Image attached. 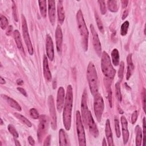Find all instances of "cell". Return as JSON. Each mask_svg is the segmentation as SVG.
I'll return each instance as SVG.
<instances>
[{
	"mask_svg": "<svg viewBox=\"0 0 146 146\" xmlns=\"http://www.w3.org/2000/svg\"><path fill=\"white\" fill-rule=\"evenodd\" d=\"M0 24L2 29L5 30L8 26V21L6 17L3 15H1L0 18Z\"/></svg>",
	"mask_w": 146,
	"mask_h": 146,
	"instance_id": "obj_34",
	"label": "cell"
},
{
	"mask_svg": "<svg viewBox=\"0 0 146 146\" xmlns=\"http://www.w3.org/2000/svg\"><path fill=\"white\" fill-rule=\"evenodd\" d=\"M142 95V102H143V107L144 111L145 112V90L143 89V91L141 94Z\"/></svg>",
	"mask_w": 146,
	"mask_h": 146,
	"instance_id": "obj_43",
	"label": "cell"
},
{
	"mask_svg": "<svg viewBox=\"0 0 146 146\" xmlns=\"http://www.w3.org/2000/svg\"><path fill=\"white\" fill-rule=\"evenodd\" d=\"M3 124V123L2 119H1V125H2Z\"/></svg>",
	"mask_w": 146,
	"mask_h": 146,
	"instance_id": "obj_55",
	"label": "cell"
},
{
	"mask_svg": "<svg viewBox=\"0 0 146 146\" xmlns=\"http://www.w3.org/2000/svg\"><path fill=\"white\" fill-rule=\"evenodd\" d=\"M127 62L128 67H127V72L126 74V79L127 80H128L132 74V71L134 68L133 62L132 60V55L131 54L128 55L127 57Z\"/></svg>",
	"mask_w": 146,
	"mask_h": 146,
	"instance_id": "obj_22",
	"label": "cell"
},
{
	"mask_svg": "<svg viewBox=\"0 0 146 146\" xmlns=\"http://www.w3.org/2000/svg\"><path fill=\"white\" fill-rule=\"evenodd\" d=\"M129 27V22L128 21H125L121 26L120 28V34L122 36H125L127 33Z\"/></svg>",
	"mask_w": 146,
	"mask_h": 146,
	"instance_id": "obj_32",
	"label": "cell"
},
{
	"mask_svg": "<svg viewBox=\"0 0 146 146\" xmlns=\"http://www.w3.org/2000/svg\"><path fill=\"white\" fill-rule=\"evenodd\" d=\"M38 3H39V6L40 14L43 18H45L46 17V10H47L46 1H45V0L39 1Z\"/></svg>",
	"mask_w": 146,
	"mask_h": 146,
	"instance_id": "obj_27",
	"label": "cell"
},
{
	"mask_svg": "<svg viewBox=\"0 0 146 146\" xmlns=\"http://www.w3.org/2000/svg\"><path fill=\"white\" fill-rule=\"evenodd\" d=\"M55 40L56 44V49L58 52L60 54L62 52V41H63V34L62 31L59 25H58L55 30Z\"/></svg>",
	"mask_w": 146,
	"mask_h": 146,
	"instance_id": "obj_14",
	"label": "cell"
},
{
	"mask_svg": "<svg viewBox=\"0 0 146 146\" xmlns=\"http://www.w3.org/2000/svg\"><path fill=\"white\" fill-rule=\"evenodd\" d=\"M52 86H53V88L55 89L56 87V82L55 80H53V83H52Z\"/></svg>",
	"mask_w": 146,
	"mask_h": 146,
	"instance_id": "obj_52",
	"label": "cell"
},
{
	"mask_svg": "<svg viewBox=\"0 0 146 146\" xmlns=\"http://www.w3.org/2000/svg\"><path fill=\"white\" fill-rule=\"evenodd\" d=\"M7 128H8V130L10 132V133L15 138H17L18 137V133L17 131V130L15 129V128H14V127L11 125V124H9L7 127Z\"/></svg>",
	"mask_w": 146,
	"mask_h": 146,
	"instance_id": "obj_36",
	"label": "cell"
},
{
	"mask_svg": "<svg viewBox=\"0 0 146 146\" xmlns=\"http://www.w3.org/2000/svg\"><path fill=\"white\" fill-rule=\"evenodd\" d=\"M121 124L122 127V134L124 144H125L129 139V131L128 129V123L124 116H121Z\"/></svg>",
	"mask_w": 146,
	"mask_h": 146,
	"instance_id": "obj_16",
	"label": "cell"
},
{
	"mask_svg": "<svg viewBox=\"0 0 146 146\" xmlns=\"http://www.w3.org/2000/svg\"><path fill=\"white\" fill-rule=\"evenodd\" d=\"M114 123H115L116 135L117 137H120V127H119V121L117 119H115Z\"/></svg>",
	"mask_w": 146,
	"mask_h": 146,
	"instance_id": "obj_40",
	"label": "cell"
},
{
	"mask_svg": "<svg viewBox=\"0 0 146 146\" xmlns=\"http://www.w3.org/2000/svg\"><path fill=\"white\" fill-rule=\"evenodd\" d=\"M95 20H96V23H97V26H98V27L99 30V31L101 32V33H103L104 32V27H103V23H102V22L99 17V16L98 15V13L96 12L95 13Z\"/></svg>",
	"mask_w": 146,
	"mask_h": 146,
	"instance_id": "obj_31",
	"label": "cell"
},
{
	"mask_svg": "<svg viewBox=\"0 0 146 146\" xmlns=\"http://www.w3.org/2000/svg\"><path fill=\"white\" fill-rule=\"evenodd\" d=\"M137 117H138V111H135L131 116V121H132V124H135V122L136 121L137 119Z\"/></svg>",
	"mask_w": 146,
	"mask_h": 146,
	"instance_id": "obj_42",
	"label": "cell"
},
{
	"mask_svg": "<svg viewBox=\"0 0 146 146\" xmlns=\"http://www.w3.org/2000/svg\"><path fill=\"white\" fill-rule=\"evenodd\" d=\"M48 106L49 108V112L51 117V125L52 128L55 130L56 129V116L55 109V105L54 99L52 95H50L48 98Z\"/></svg>",
	"mask_w": 146,
	"mask_h": 146,
	"instance_id": "obj_10",
	"label": "cell"
},
{
	"mask_svg": "<svg viewBox=\"0 0 146 146\" xmlns=\"http://www.w3.org/2000/svg\"><path fill=\"white\" fill-rule=\"evenodd\" d=\"M29 113H30V116L34 119H36L39 117V113L35 108H31L29 111Z\"/></svg>",
	"mask_w": 146,
	"mask_h": 146,
	"instance_id": "obj_39",
	"label": "cell"
},
{
	"mask_svg": "<svg viewBox=\"0 0 146 146\" xmlns=\"http://www.w3.org/2000/svg\"><path fill=\"white\" fill-rule=\"evenodd\" d=\"M43 75L44 78L48 82L51 80V74L48 67V60L47 56L44 55L43 56Z\"/></svg>",
	"mask_w": 146,
	"mask_h": 146,
	"instance_id": "obj_19",
	"label": "cell"
},
{
	"mask_svg": "<svg viewBox=\"0 0 146 146\" xmlns=\"http://www.w3.org/2000/svg\"><path fill=\"white\" fill-rule=\"evenodd\" d=\"M13 34H14V38L15 43L17 44V47L19 49L22 48V43L21 36V34H20L19 32L17 30H15L14 31Z\"/></svg>",
	"mask_w": 146,
	"mask_h": 146,
	"instance_id": "obj_26",
	"label": "cell"
},
{
	"mask_svg": "<svg viewBox=\"0 0 146 146\" xmlns=\"http://www.w3.org/2000/svg\"><path fill=\"white\" fill-rule=\"evenodd\" d=\"M124 64L123 62H121L119 66V70L118 71V76L120 80H122L123 78V74H124Z\"/></svg>",
	"mask_w": 146,
	"mask_h": 146,
	"instance_id": "obj_37",
	"label": "cell"
},
{
	"mask_svg": "<svg viewBox=\"0 0 146 146\" xmlns=\"http://www.w3.org/2000/svg\"><path fill=\"white\" fill-rule=\"evenodd\" d=\"M115 94L116 99L118 101L120 102L121 100V94L120 91V84L119 82H117L115 84Z\"/></svg>",
	"mask_w": 146,
	"mask_h": 146,
	"instance_id": "obj_33",
	"label": "cell"
},
{
	"mask_svg": "<svg viewBox=\"0 0 146 146\" xmlns=\"http://www.w3.org/2000/svg\"><path fill=\"white\" fill-rule=\"evenodd\" d=\"M145 118L144 117L143 120V146L145 144Z\"/></svg>",
	"mask_w": 146,
	"mask_h": 146,
	"instance_id": "obj_41",
	"label": "cell"
},
{
	"mask_svg": "<svg viewBox=\"0 0 146 146\" xmlns=\"http://www.w3.org/2000/svg\"><path fill=\"white\" fill-rule=\"evenodd\" d=\"M112 63L114 66H117L119 63V53L116 48H114L111 52Z\"/></svg>",
	"mask_w": 146,
	"mask_h": 146,
	"instance_id": "obj_28",
	"label": "cell"
},
{
	"mask_svg": "<svg viewBox=\"0 0 146 146\" xmlns=\"http://www.w3.org/2000/svg\"><path fill=\"white\" fill-rule=\"evenodd\" d=\"M64 90L62 87H60L58 90L56 98V108L59 112H61L64 101Z\"/></svg>",
	"mask_w": 146,
	"mask_h": 146,
	"instance_id": "obj_15",
	"label": "cell"
},
{
	"mask_svg": "<svg viewBox=\"0 0 146 146\" xmlns=\"http://www.w3.org/2000/svg\"><path fill=\"white\" fill-rule=\"evenodd\" d=\"M98 3L99 5L100 10V12H101L102 14H103V15L105 14L106 13V11H107L105 2L104 1L100 0V1H98Z\"/></svg>",
	"mask_w": 146,
	"mask_h": 146,
	"instance_id": "obj_35",
	"label": "cell"
},
{
	"mask_svg": "<svg viewBox=\"0 0 146 146\" xmlns=\"http://www.w3.org/2000/svg\"><path fill=\"white\" fill-rule=\"evenodd\" d=\"M21 18H22V33H23L25 43L28 49L29 53L30 55H33L34 53V50H33L32 43L31 42L29 34L26 20L23 15H21Z\"/></svg>",
	"mask_w": 146,
	"mask_h": 146,
	"instance_id": "obj_8",
	"label": "cell"
},
{
	"mask_svg": "<svg viewBox=\"0 0 146 146\" xmlns=\"http://www.w3.org/2000/svg\"><path fill=\"white\" fill-rule=\"evenodd\" d=\"M2 96L6 100L7 103L13 108H15V110L18 111H21V107L19 106V104L13 99L6 96V95H2Z\"/></svg>",
	"mask_w": 146,
	"mask_h": 146,
	"instance_id": "obj_23",
	"label": "cell"
},
{
	"mask_svg": "<svg viewBox=\"0 0 146 146\" xmlns=\"http://www.w3.org/2000/svg\"><path fill=\"white\" fill-rule=\"evenodd\" d=\"M73 103L72 88L71 85H68L67 87L66 95L65 102L64 103V108L63 112V124L66 130H70L71 123V112Z\"/></svg>",
	"mask_w": 146,
	"mask_h": 146,
	"instance_id": "obj_1",
	"label": "cell"
},
{
	"mask_svg": "<svg viewBox=\"0 0 146 146\" xmlns=\"http://www.w3.org/2000/svg\"><path fill=\"white\" fill-rule=\"evenodd\" d=\"M105 132L106 135L107 139V142L109 145L113 146L114 145L113 144V140L112 137V131L111 128V125H110V121L109 119H107L106 122V128H105Z\"/></svg>",
	"mask_w": 146,
	"mask_h": 146,
	"instance_id": "obj_18",
	"label": "cell"
},
{
	"mask_svg": "<svg viewBox=\"0 0 146 146\" xmlns=\"http://www.w3.org/2000/svg\"><path fill=\"white\" fill-rule=\"evenodd\" d=\"M90 30L92 34V43L94 45V49L95 50V52L98 55V56H100L101 51H102V47H101V43L100 42V40L99 39L98 35L95 29V27L93 25H90Z\"/></svg>",
	"mask_w": 146,
	"mask_h": 146,
	"instance_id": "obj_11",
	"label": "cell"
},
{
	"mask_svg": "<svg viewBox=\"0 0 146 146\" xmlns=\"http://www.w3.org/2000/svg\"><path fill=\"white\" fill-rule=\"evenodd\" d=\"M109 78H106L104 80L105 86L106 87V90L107 91V95H108V99L110 105V107H112V92H111V81Z\"/></svg>",
	"mask_w": 146,
	"mask_h": 146,
	"instance_id": "obj_24",
	"label": "cell"
},
{
	"mask_svg": "<svg viewBox=\"0 0 146 146\" xmlns=\"http://www.w3.org/2000/svg\"><path fill=\"white\" fill-rule=\"evenodd\" d=\"M76 126L79 140V144L80 146H84L86 145L85 133L81 115L78 111L76 112Z\"/></svg>",
	"mask_w": 146,
	"mask_h": 146,
	"instance_id": "obj_5",
	"label": "cell"
},
{
	"mask_svg": "<svg viewBox=\"0 0 146 146\" xmlns=\"http://www.w3.org/2000/svg\"><path fill=\"white\" fill-rule=\"evenodd\" d=\"M87 78L91 92L94 96L98 93V79L95 67L91 62L87 67Z\"/></svg>",
	"mask_w": 146,
	"mask_h": 146,
	"instance_id": "obj_3",
	"label": "cell"
},
{
	"mask_svg": "<svg viewBox=\"0 0 146 146\" xmlns=\"http://www.w3.org/2000/svg\"><path fill=\"white\" fill-rule=\"evenodd\" d=\"M46 53L48 58L50 60H52L54 57V51L52 39L49 34L47 35L46 42Z\"/></svg>",
	"mask_w": 146,
	"mask_h": 146,
	"instance_id": "obj_13",
	"label": "cell"
},
{
	"mask_svg": "<svg viewBox=\"0 0 146 146\" xmlns=\"http://www.w3.org/2000/svg\"><path fill=\"white\" fill-rule=\"evenodd\" d=\"M48 11L50 21L53 25L55 22V2L54 1H48Z\"/></svg>",
	"mask_w": 146,
	"mask_h": 146,
	"instance_id": "obj_17",
	"label": "cell"
},
{
	"mask_svg": "<svg viewBox=\"0 0 146 146\" xmlns=\"http://www.w3.org/2000/svg\"><path fill=\"white\" fill-rule=\"evenodd\" d=\"M12 30H13V27H12V26H9L8 27L7 30H6V34L8 35H10V34H11Z\"/></svg>",
	"mask_w": 146,
	"mask_h": 146,
	"instance_id": "obj_49",
	"label": "cell"
},
{
	"mask_svg": "<svg viewBox=\"0 0 146 146\" xmlns=\"http://www.w3.org/2000/svg\"><path fill=\"white\" fill-rule=\"evenodd\" d=\"M50 140H51V135H48L44 140L43 145H50Z\"/></svg>",
	"mask_w": 146,
	"mask_h": 146,
	"instance_id": "obj_44",
	"label": "cell"
},
{
	"mask_svg": "<svg viewBox=\"0 0 146 146\" xmlns=\"http://www.w3.org/2000/svg\"><path fill=\"white\" fill-rule=\"evenodd\" d=\"M59 143L60 145H70L67 135L63 129H60L59 132Z\"/></svg>",
	"mask_w": 146,
	"mask_h": 146,
	"instance_id": "obj_21",
	"label": "cell"
},
{
	"mask_svg": "<svg viewBox=\"0 0 146 146\" xmlns=\"http://www.w3.org/2000/svg\"><path fill=\"white\" fill-rule=\"evenodd\" d=\"M101 67L104 75L109 79H113L115 75L116 71L113 68L110 58L108 54L103 51L102 54Z\"/></svg>",
	"mask_w": 146,
	"mask_h": 146,
	"instance_id": "obj_4",
	"label": "cell"
},
{
	"mask_svg": "<svg viewBox=\"0 0 146 146\" xmlns=\"http://www.w3.org/2000/svg\"><path fill=\"white\" fill-rule=\"evenodd\" d=\"M87 93L86 90H84L82 96V101H81V112L82 116L83 123L85 127H87V117L88 113V109L87 106Z\"/></svg>",
	"mask_w": 146,
	"mask_h": 146,
	"instance_id": "obj_9",
	"label": "cell"
},
{
	"mask_svg": "<svg viewBox=\"0 0 146 146\" xmlns=\"http://www.w3.org/2000/svg\"><path fill=\"white\" fill-rule=\"evenodd\" d=\"M128 10H124V11L123 12V15H122V19L123 20V19H125L126 18V17L128 16Z\"/></svg>",
	"mask_w": 146,
	"mask_h": 146,
	"instance_id": "obj_48",
	"label": "cell"
},
{
	"mask_svg": "<svg viewBox=\"0 0 146 146\" xmlns=\"http://www.w3.org/2000/svg\"><path fill=\"white\" fill-rule=\"evenodd\" d=\"M0 83L1 84H3L5 83V80L2 77H0Z\"/></svg>",
	"mask_w": 146,
	"mask_h": 146,
	"instance_id": "obj_51",
	"label": "cell"
},
{
	"mask_svg": "<svg viewBox=\"0 0 146 146\" xmlns=\"http://www.w3.org/2000/svg\"><path fill=\"white\" fill-rule=\"evenodd\" d=\"M12 13H13V16L14 19V20L17 22L18 21V18H17V6L15 3V2L12 1Z\"/></svg>",
	"mask_w": 146,
	"mask_h": 146,
	"instance_id": "obj_38",
	"label": "cell"
},
{
	"mask_svg": "<svg viewBox=\"0 0 146 146\" xmlns=\"http://www.w3.org/2000/svg\"><path fill=\"white\" fill-rule=\"evenodd\" d=\"M17 83L18 84V85H22L23 84V81L21 79H18L17 80Z\"/></svg>",
	"mask_w": 146,
	"mask_h": 146,
	"instance_id": "obj_50",
	"label": "cell"
},
{
	"mask_svg": "<svg viewBox=\"0 0 146 146\" xmlns=\"http://www.w3.org/2000/svg\"><path fill=\"white\" fill-rule=\"evenodd\" d=\"M14 116H15L18 119H19V120H21L23 123H24L25 124H26V125H27L28 127H31L32 126V124H31V122H30L27 119H26L25 116H23V115H22L21 114L15 112V113H14Z\"/></svg>",
	"mask_w": 146,
	"mask_h": 146,
	"instance_id": "obj_29",
	"label": "cell"
},
{
	"mask_svg": "<svg viewBox=\"0 0 146 146\" xmlns=\"http://www.w3.org/2000/svg\"><path fill=\"white\" fill-rule=\"evenodd\" d=\"M28 141H29V143H30V145H34L35 144V141H34V139L31 136H29L28 137Z\"/></svg>",
	"mask_w": 146,
	"mask_h": 146,
	"instance_id": "obj_46",
	"label": "cell"
},
{
	"mask_svg": "<svg viewBox=\"0 0 146 146\" xmlns=\"http://www.w3.org/2000/svg\"><path fill=\"white\" fill-rule=\"evenodd\" d=\"M104 108V104L103 98L100 94L98 93L94 95V109L95 116L99 122L101 121Z\"/></svg>",
	"mask_w": 146,
	"mask_h": 146,
	"instance_id": "obj_6",
	"label": "cell"
},
{
	"mask_svg": "<svg viewBox=\"0 0 146 146\" xmlns=\"http://www.w3.org/2000/svg\"><path fill=\"white\" fill-rule=\"evenodd\" d=\"M15 145L18 146V145H21V144L19 143L18 141H17V140H15Z\"/></svg>",
	"mask_w": 146,
	"mask_h": 146,
	"instance_id": "obj_54",
	"label": "cell"
},
{
	"mask_svg": "<svg viewBox=\"0 0 146 146\" xmlns=\"http://www.w3.org/2000/svg\"><path fill=\"white\" fill-rule=\"evenodd\" d=\"M102 145H103V146H106V145H107V143H106V141L105 138H103V139Z\"/></svg>",
	"mask_w": 146,
	"mask_h": 146,
	"instance_id": "obj_53",
	"label": "cell"
},
{
	"mask_svg": "<svg viewBox=\"0 0 146 146\" xmlns=\"http://www.w3.org/2000/svg\"><path fill=\"white\" fill-rule=\"evenodd\" d=\"M136 134V145L137 146H140L141 145L142 140V131L139 125H136L135 129Z\"/></svg>",
	"mask_w": 146,
	"mask_h": 146,
	"instance_id": "obj_25",
	"label": "cell"
},
{
	"mask_svg": "<svg viewBox=\"0 0 146 146\" xmlns=\"http://www.w3.org/2000/svg\"><path fill=\"white\" fill-rule=\"evenodd\" d=\"M17 89L23 95H24L25 96H27V92H26V91H25V89H23V88H21V87H17Z\"/></svg>",
	"mask_w": 146,
	"mask_h": 146,
	"instance_id": "obj_45",
	"label": "cell"
},
{
	"mask_svg": "<svg viewBox=\"0 0 146 146\" xmlns=\"http://www.w3.org/2000/svg\"><path fill=\"white\" fill-rule=\"evenodd\" d=\"M121 6H122V8H125L127 6V5L128 3V1L127 0H123L121 1Z\"/></svg>",
	"mask_w": 146,
	"mask_h": 146,
	"instance_id": "obj_47",
	"label": "cell"
},
{
	"mask_svg": "<svg viewBox=\"0 0 146 146\" xmlns=\"http://www.w3.org/2000/svg\"><path fill=\"white\" fill-rule=\"evenodd\" d=\"M39 123L38 125V131H37V136L39 142H41L44 137L45 135L47 133L48 127V123H49V119L48 117L44 115H42L39 116Z\"/></svg>",
	"mask_w": 146,
	"mask_h": 146,
	"instance_id": "obj_7",
	"label": "cell"
},
{
	"mask_svg": "<svg viewBox=\"0 0 146 146\" xmlns=\"http://www.w3.org/2000/svg\"><path fill=\"white\" fill-rule=\"evenodd\" d=\"M107 7L110 11L111 12H116L117 11V1L115 0L108 1Z\"/></svg>",
	"mask_w": 146,
	"mask_h": 146,
	"instance_id": "obj_30",
	"label": "cell"
},
{
	"mask_svg": "<svg viewBox=\"0 0 146 146\" xmlns=\"http://www.w3.org/2000/svg\"><path fill=\"white\" fill-rule=\"evenodd\" d=\"M76 21L78 25V28L80 35L82 44L83 48L85 51L88 49V31L84 20L83 13L80 10H79L76 13Z\"/></svg>",
	"mask_w": 146,
	"mask_h": 146,
	"instance_id": "obj_2",
	"label": "cell"
},
{
	"mask_svg": "<svg viewBox=\"0 0 146 146\" xmlns=\"http://www.w3.org/2000/svg\"><path fill=\"white\" fill-rule=\"evenodd\" d=\"M57 13H58V22L60 24H62L64 21L65 15L64 8L63 6V1H58L57 4Z\"/></svg>",
	"mask_w": 146,
	"mask_h": 146,
	"instance_id": "obj_20",
	"label": "cell"
},
{
	"mask_svg": "<svg viewBox=\"0 0 146 146\" xmlns=\"http://www.w3.org/2000/svg\"><path fill=\"white\" fill-rule=\"evenodd\" d=\"M87 127H88L89 131L91 134L94 137H97L99 135V131L96 124L94 121L91 112L89 111L87 117Z\"/></svg>",
	"mask_w": 146,
	"mask_h": 146,
	"instance_id": "obj_12",
	"label": "cell"
}]
</instances>
